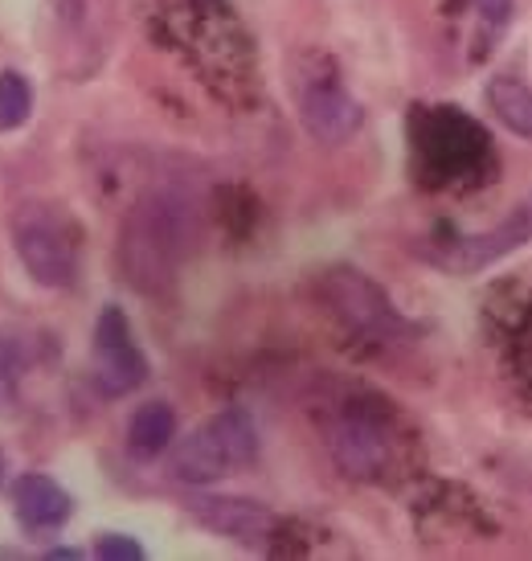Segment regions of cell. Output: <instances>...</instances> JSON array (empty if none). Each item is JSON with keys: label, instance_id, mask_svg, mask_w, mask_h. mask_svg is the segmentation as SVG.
<instances>
[{"label": "cell", "instance_id": "5bb4252c", "mask_svg": "<svg viewBox=\"0 0 532 561\" xmlns=\"http://www.w3.org/2000/svg\"><path fill=\"white\" fill-rule=\"evenodd\" d=\"M16 377H21V348H16V341L0 336V402L13 393Z\"/></svg>", "mask_w": 532, "mask_h": 561}, {"label": "cell", "instance_id": "7a4b0ae2", "mask_svg": "<svg viewBox=\"0 0 532 561\" xmlns=\"http://www.w3.org/2000/svg\"><path fill=\"white\" fill-rule=\"evenodd\" d=\"M258 459V426L242 410H225L173 443V476L181 483H213Z\"/></svg>", "mask_w": 532, "mask_h": 561}, {"label": "cell", "instance_id": "3957f363", "mask_svg": "<svg viewBox=\"0 0 532 561\" xmlns=\"http://www.w3.org/2000/svg\"><path fill=\"white\" fill-rule=\"evenodd\" d=\"M13 247L33 283L66 291L79 275V254L66 234L62 218L49 205H21L13 214Z\"/></svg>", "mask_w": 532, "mask_h": 561}, {"label": "cell", "instance_id": "9c48e42d", "mask_svg": "<svg viewBox=\"0 0 532 561\" xmlns=\"http://www.w3.org/2000/svg\"><path fill=\"white\" fill-rule=\"evenodd\" d=\"M13 513L30 533L62 529L70 513H74V500H70L62 483L49 480V476H21L13 488Z\"/></svg>", "mask_w": 532, "mask_h": 561}, {"label": "cell", "instance_id": "2e32d148", "mask_svg": "<svg viewBox=\"0 0 532 561\" xmlns=\"http://www.w3.org/2000/svg\"><path fill=\"white\" fill-rule=\"evenodd\" d=\"M479 13H484V21H496V25H504V21H508V13H512V0H479Z\"/></svg>", "mask_w": 532, "mask_h": 561}, {"label": "cell", "instance_id": "5b68a950", "mask_svg": "<svg viewBox=\"0 0 532 561\" xmlns=\"http://www.w3.org/2000/svg\"><path fill=\"white\" fill-rule=\"evenodd\" d=\"M324 291H328L336 316L352 332H360V336H369V341H393L402 332V320L390 308V299L381 296L369 279H360L357 271H328Z\"/></svg>", "mask_w": 532, "mask_h": 561}, {"label": "cell", "instance_id": "52a82bcc", "mask_svg": "<svg viewBox=\"0 0 532 561\" xmlns=\"http://www.w3.org/2000/svg\"><path fill=\"white\" fill-rule=\"evenodd\" d=\"M524 242H532V193L508 209V218H504L500 226H491L484 234L463 238V242L454 247L451 259H447V266H451V271H484V266H491L496 259L520 250Z\"/></svg>", "mask_w": 532, "mask_h": 561}, {"label": "cell", "instance_id": "9a60e30c", "mask_svg": "<svg viewBox=\"0 0 532 561\" xmlns=\"http://www.w3.org/2000/svg\"><path fill=\"white\" fill-rule=\"evenodd\" d=\"M99 558H111V561H136L143 558V549L136 537H119V533H111V537H99V546H94Z\"/></svg>", "mask_w": 532, "mask_h": 561}, {"label": "cell", "instance_id": "7c38bea8", "mask_svg": "<svg viewBox=\"0 0 532 561\" xmlns=\"http://www.w3.org/2000/svg\"><path fill=\"white\" fill-rule=\"evenodd\" d=\"M173 438H176V414H173V405H164V402L140 405V410L131 414V422H127V443H131L136 455L169 451Z\"/></svg>", "mask_w": 532, "mask_h": 561}, {"label": "cell", "instance_id": "ac0fdd59", "mask_svg": "<svg viewBox=\"0 0 532 561\" xmlns=\"http://www.w3.org/2000/svg\"><path fill=\"white\" fill-rule=\"evenodd\" d=\"M0 480H4V451H0Z\"/></svg>", "mask_w": 532, "mask_h": 561}, {"label": "cell", "instance_id": "e0dca14e", "mask_svg": "<svg viewBox=\"0 0 532 561\" xmlns=\"http://www.w3.org/2000/svg\"><path fill=\"white\" fill-rule=\"evenodd\" d=\"M49 558H58V561H66V558H70V561H74V558H79V549H54V553H49Z\"/></svg>", "mask_w": 532, "mask_h": 561}, {"label": "cell", "instance_id": "8fae6325", "mask_svg": "<svg viewBox=\"0 0 532 561\" xmlns=\"http://www.w3.org/2000/svg\"><path fill=\"white\" fill-rule=\"evenodd\" d=\"M487 107L496 111V119H500L512 136L532 140V91L520 79L500 75V79L487 82Z\"/></svg>", "mask_w": 532, "mask_h": 561}, {"label": "cell", "instance_id": "4fadbf2b", "mask_svg": "<svg viewBox=\"0 0 532 561\" xmlns=\"http://www.w3.org/2000/svg\"><path fill=\"white\" fill-rule=\"evenodd\" d=\"M33 91L16 70H0V131H13L30 119Z\"/></svg>", "mask_w": 532, "mask_h": 561}, {"label": "cell", "instance_id": "6da1fadb", "mask_svg": "<svg viewBox=\"0 0 532 561\" xmlns=\"http://www.w3.org/2000/svg\"><path fill=\"white\" fill-rule=\"evenodd\" d=\"M201 214L185 188H157L148 193L124 221L119 238V266L131 287L157 291L173 279L188 250L197 247Z\"/></svg>", "mask_w": 532, "mask_h": 561}, {"label": "cell", "instance_id": "ba28073f", "mask_svg": "<svg viewBox=\"0 0 532 561\" xmlns=\"http://www.w3.org/2000/svg\"><path fill=\"white\" fill-rule=\"evenodd\" d=\"M188 516L205 529L230 537V541H263L266 533L275 529V516L266 513L263 504L242 496H193Z\"/></svg>", "mask_w": 532, "mask_h": 561}, {"label": "cell", "instance_id": "277c9868", "mask_svg": "<svg viewBox=\"0 0 532 561\" xmlns=\"http://www.w3.org/2000/svg\"><path fill=\"white\" fill-rule=\"evenodd\" d=\"M143 377H148V360L131 341L124 312L107 308L94 324V386L103 398H124L143 386Z\"/></svg>", "mask_w": 532, "mask_h": 561}, {"label": "cell", "instance_id": "30bf717a", "mask_svg": "<svg viewBox=\"0 0 532 561\" xmlns=\"http://www.w3.org/2000/svg\"><path fill=\"white\" fill-rule=\"evenodd\" d=\"M332 455L348 476H377L390 459V443L369 419H340L332 426Z\"/></svg>", "mask_w": 532, "mask_h": 561}, {"label": "cell", "instance_id": "8992f818", "mask_svg": "<svg viewBox=\"0 0 532 561\" xmlns=\"http://www.w3.org/2000/svg\"><path fill=\"white\" fill-rule=\"evenodd\" d=\"M299 115L320 144H345L360 131L365 111L336 79H303L299 82Z\"/></svg>", "mask_w": 532, "mask_h": 561}]
</instances>
